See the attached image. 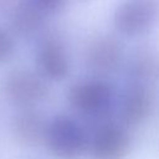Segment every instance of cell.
Wrapping results in <instances>:
<instances>
[{"label":"cell","instance_id":"obj_9","mask_svg":"<svg viewBox=\"0 0 159 159\" xmlns=\"http://www.w3.org/2000/svg\"><path fill=\"white\" fill-rule=\"evenodd\" d=\"M48 119L45 114L34 108H21L14 114L10 129L16 143L24 147L34 148L43 144Z\"/></svg>","mask_w":159,"mask_h":159},{"label":"cell","instance_id":"obj_10","mask_svg":"<svg viewBox=\"0 0 159 159\" xmlns=\"http://www.w3.org/2000/svg\"><path fill=\"white\" fill-rule=\"evenodd\" d=\"M45 21L46 15L30 0H20L10 11L7 29L14 36L31 37L42 30Z\"/></svg>","mask_w":159,"mask_h":159},{"label":"cell","instance_id":"obj_4","mask_svg":"<svg viewBox=\"0 0 159 159\" xmlns=\"http://www.w3.org/2000/svg\"><path fill=\"white\" fill-rule=\"evenodd\" d=\"M158 19V0H124L114 10L112 24L118 34L139 36L148 32Z\"/></svg>","mask_w":159,"mask_h":159},{"label":"cell","instance_id":"obj_11","mask_svg":"<svg viewBox=\"0 0 159 159\" xmlns=\"http://www.w3.org/2000/svg\"><path fill=\"white\" fill-rule=\"evenodd\" d=\"M129 81H140L154 84L159 80V55L152 51H138L127 65Z\"/></svg>","mask_w":159,"mask_h":159},{"label":"cell","instance_id":"obj_14","mask_svg":"<svg viewBox=\"0 0 159 159\" xmlns=\"http://www.w3.org/2000/svg\"><path fill=\"white\" fill-rule=\"evenodd\" d=\"M78 1H82V2H86V1H88V0H78Z\"/></svg>","mask_w":159,"mask_h":159},{"label":"cell","instance_id":"obj_13","mask_svg":"<svg viewBox=\"0 0 159 159\" xmlns=\"http://www.w3.org/2000/svg\"><path fill=\"white\" fill-rule=\"evenodd\" d=\"M46 16L60 12L67 4V0H30Z\"/></svg>","mask_w":159,"mask_h":159},{"label":"cell","instance_id":"obj_2","mask_svg":"<svg viewBox=\"0 0 159 159\" xmlns=\"http://www.w3.org/2000/svg\"><path fill=\"white\" fill-rule=\"evenodd\" d=\"M89 137L84 127L67 114L48 119L45 142L56 159H80L88 150Z\"/></svg>","mask_w":159,"mask_h":159},{"label":"cell","instance_id":"obj_3","mask_svg":"<svg viewBox=\"0 0 159 159\" xmlns=\"http://www.w3.org/2000/svg\"><path fill=\"white\" fill-rule=\"evenodd\" d=\"M1 92L5 99L17 109L34 108L47 98L48 86L39 72L17 68L4 77Z\"/></svg>","mask_w":159,"mask_h":159},{"label":"cell","instance_id":"obj_6","mask_svg":"<svg viewBox=\"0 0 159 159\" xmlns=\"http://www.w3.org/2000/svg\"><path fill=\"white\" fill-rule=\"evenodd\" d=\"M130 147L132 139L128 129L113 120L99 123L88 142L92 159H125Z\"/></svg>","mask_w":159,"mask_h":159},{"label":"cell","instance_id":"obj_12","mask_svg":"<svg viewBox=\"0 0 159 159\" xmlns=\"http://www.w3.org/2000/svg\"><path fill=\"white\" fill-rule=\"evenodd\" d=\"M16 48L15 36L10 32L9 29L0 26V65L9 62Z\"/></svg>","mask_w":159,"mask_h":159},{"label":"cell","instance_id":"obj_8","mask_svg":"<svg viewBox=\"0 0 159 159\" xmlns=\"http://www.w3.org/2000/svg\"><path fill=\"white\" fill-rule=\"evenodd\" d=\"M36 63L39 73L46 81H62L71 70L65 45L53 36H46L40 41L36 51Z\"/></svg>","mask_w":159,"mask_h":159},{"label":"cell","instance_id":"obj_1","mask_svg":"<svg viewBox=\"0 0 159 159\" xmlns=\"http://www.w3.org/2000/svg\"><path fill=\"white\" fill-rule=\"evenodd\" d=\"M67 99L76 113L99 124L107 120V116L114 107L116 89L102 77L82 80L71 86Z\"/></svg>","mask_w":159,"mask_h":159},{"label":"cell","instance_id":"obj_5","mask_svg":"<svg viewBox=\"0 0 159 159\" xmlns=\"http://www.w3.org/2000/svg\"><path fill=\"white\" fill-rule=\"evenodd\" d=\"M155 97L154 84L128 80L119 97V123L125 128L144 123L154 111Z\"/></svg>","mask_w":159,"mask_h":159},{"label":"cell","instance_id":"obj_7","mask_svg":"<svg viewBox=\"0 0 159 159\" xmlns=\"http://www.w3.org/2000/svg\"><path fill=\"white\" fill-rule=\"evenodd\" d=\"M124 61L123 43L112 35L94 37L86 50L87 67L96 75L114 73Z\"/></svg>","mask_w":159,"mask_h":159}]
</instances>
